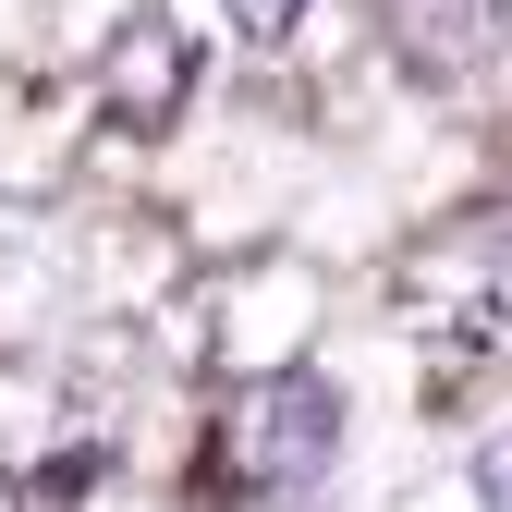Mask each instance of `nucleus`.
Returning <instances> with one entry per match:
<instances>
[{"mask_svg":"<svg viewBox=\"0 0 512 512\" xmlns=\"http://www.w3.org/2000/svg\"><path fill=\"white\" fill-rule=\"evenodd\" d=\"M512 37V0H391V49L415 61L427 86H452V74H476V61Z\"/></svg>","mask_w":512,"mask_h":512,"instance_id":"39448f33","label":"nucleus"},{"mask_svg":"<svg viewBox=\"0 0 512 512\" xmlns=\"http://www.w3.org/2000/svg\"><path fill=\"white\" fill-rule=\"evenodd\" d=\"M317 317H330V269L293 256V244H244L232 269L196 293V354L220 378H281V366H305Z\"/></svg>","mask_w":512,"mask_h":512,"instance_id":"f03ea898","label":"nucleus"},{"mask_svg":"<svg viewBox=\"0 0 512 512\" xmlns=\"http://www.w3.org/2000/svg\"><path fill=\"white\" fill-rule=\"evenodd\" d=\"M98 98L135 122V135H171L183 98H196V37H183L171 13H147V0H122V25L98 49Z\"/></svg>","mask_w":512,"mask_h":512,"instance_id":"7ed1b4c3","label":"nucleus"},{"mask_svg":"<svg viewBox=\"0 0 512 512\" xmlns=\"http://www.w3.org/2000/svg\"><path fill=\"white\" fill-rule=\"evenodd\" d=\"M476 500H488V512H512V427H500V439H476Z\"/></svg>","mask_w":512,"mask_h":512,"instance_id":"0eeeda50","label":"nucleus"},{"mask_svg":"<svg viewBox=\"0 0 512 512\" xmlns=\"http://www.w3.org/2000/svg\"><path fill=\"white\" fill-rule=\"evenodd\" d=\"M61 269H74V293H86V305H122V317H135L147 293H171V281H183V244H171L159 220H86V244L61 256Z\"/></svg>","mask_w":512,"mask_h":512,"instance_id":"20e7f679","label":"nucleus"},{"mask_svg":"<svg viewBox=\"0 0 512 512\" xmlns=\"http://www.w3.org/2000/svg\"><path fill=\"white\" fill-rule=\"evenodd\" d=\"M220 25H232L244 49H281V37L305 25V0H220Z\"/></svg>","mask_w":512,"mask_h":512,"instance_id":"423d86ee","label":"nucleus"},{"mask_svg":"<svg viewBox=\"0 0 512 512\" xmlns=\"http://www.w3.org/2000/svg\"><path fill=\"white\" fill-rule=\"evenodd\" d=\"M342 439H354V403H342V378H317V366H281V378H232V403L208 427V464L220 488L244 500H293L342 464Z\"/></svg>","mask_w":512,"mask_h":512,"instance_id":"f257e3e1","label":"nucleus"},{"mask_svg":"<svg viewBox=\"0 0 512 512\" xmlns=\"http://www.w3.org/2000/svg\"><path fill=\"white\" fill-rule=\"evenodd\" d=\"M0 512H25V488H13V476H0Z\"/></svg>","mask_w":512,"mask_h":512,"instance_id":"6e6552de","label":"nucleus"}]
</instances>
